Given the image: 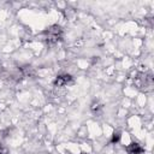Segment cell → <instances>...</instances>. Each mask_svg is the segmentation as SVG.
Returning <instances> with one entry per match:
<instances>
[{"label": "cell", "instance_id": "obj_1", "mask_svg": "<svg viewBox=\"0 0 154 154\" xmlns=\"http://www.w3.org/2000/svg\"><path fill=\"white\" fill-rule=\"evenodd\" d=\"M63 28L58 24H54V25H51L48 29L45 30L43 35H45V41L48 46H54L57 45L58 42L61 41L63 38Z\"/></svg>", "mask_w": 154, "mask_h": 154}, {"label": "cell", "instance_id": "obj_2", "mask_svg": "<svg viewBox=\"0 0 154 154\" xmlns=\"http://www.w3.org/2000/svg\"><path fill=\"white\" fill-rule=\"evenodd\" d=\"M73 82L72 77L67 73H64V75H59L57 76V78L54 79V85L55 87H65V85H69Z\"/></svg>", "mask_w": 154, "mask_h": 154}, {"label": "cell", "instance_id": "obj_3", "mask_svg": "<svg viewBox=\"0 0 154 154\" xmlns=\"http://www.w3.org/2000/svg\"><path fill=\"white\" fill-rule=\"evenodd\" d=\"M126 152L129 154H142L144 152V148L140 143H137V142H131L126 147Z\"/></svg>", "mask_w": 154, "mask_h": 154}, {"label": "cell", "instance_id": "obj_4", "mask_svg": "<svg viewBox=\"0 0 154 154\" xmlns=\"http://www.w3.org/2000/svg\"><path fill=\"white\" fill-rule=\"evenodd\" d=\"M120 138V132L119 131H114L113 135H112V138H111V143H117Z\"/></svg>", "mask_w": 154, "mask_h": 154}, {"label": "cell", "instance_id": "obj_5", "mask_svg": "<svg viewBox=\"0 0 154 154\" xmlns=\"http://www.w3.org/2000/svg\"><path fill=\"white\" fill-rule=\"evenodd\" d=\"M82 154H84V153H82Z\"/></svg>", "mask_w": 154, "mask_h": 154}]
</instances>
